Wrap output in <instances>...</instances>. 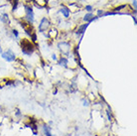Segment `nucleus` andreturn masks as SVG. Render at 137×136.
I'll return each instance as SVG.
<instances>
[{"mask_svg": "<svg viewBox=\"0 0 137 136\" xmlns=\"http://www.w3.org/2000/svg\"><path fill=\"white\" fill-rule=\"evenodd\" d=\"M52 59L54 61H58V58H57V55H55V54H53L52 55Z\"/></svg>", "mask_w": 137, "mask_h": 136, "instance_id": "nucleus-21", "label": "nucleus"}, {"mask_svg": "<svg viewBox=\"0 0 137 136\" xmlns=\"http://www.w3.org/2000/svg\"><path fill=\"white\" fill-rule=\"evenodd\" d=\"M15 114H16V116H21V112H20V110L18 109V108H16V112H15Z\"/></svg>", "mask_w": 137, "mask_h": 136, "instance_id": "nucleus-19", "label": "nucleus"}, {"mask_svg": "<svg viewBox=\"0 0 137 136\" xmlns=\"http://www.w3.org/2000/svg\"><path fill=\"white\" fill-rule=\"evenodd\" d=\"M20 46H21L22 53L26 56H31L36 50V46L34 45V43L28 40V39H25V38L24 39H21Z\"/></svg>", "mask_w": 137, "mask_h": 136, "instance_id": "nucleus-1", "label": "nucleus"}, {"mask_svg": "<svg viewBox=\"0 0 137 136\" xmlns=\"http://www.w3.org/2000/svg\"><path fill=\"white\" fill-rule=\"evenodd\" d=\"M98 18V16H94L92 12H88V13H87V14L84 15V17H83V21H84L85 23H92V22H93L94 20H96Z\"/></svg>", "mask_w": 137, "mask_h": 136, "instance_id": "nucleus-7", "label": "nucleus"}, {"mask_svg": "<svg viewBox=\"0 0 137 136\" xmlns=\"http://www.w3.org/2000/svg\"><path fill=\"white\" fill-rule=\"evenodd\" d=\"M44 132H45V135L46 136H53L52 133H51V130H50V127L48 125H44Z\"/></svg>", "mask_w": 137, "mask_h": 136, "instance_id": "nucleus-13", "label": "nucleus"}, {"mask_svg": "<svg viewBox=\"0 0 137 136\" xmlns=\"http://www.w3.org/2000/svg\"><path fill=\"white\" fill-rule=\"evenodd\" d=\"M132 5H133V7H134L133 9H134V10H136L137 9V1L136 0H132Z\"/></svg>", "mask_w": 137, "mask_h": 136, "instance_id": "nucleus-17", "label": "nucleus"}, {"mask_svg": "<svg viewBox=\"0 0 137 136\" xmlns=\"http://www.w3.org/2000/svg\"><path fill=\"white\" fill-rule=\"evenodd\" d=\"M24 12H25V19L27 20L28 23L30 24H33L35 21V14L33 8L30 5H26L24 4Z\"/></svg>", "mask_w": 137, "mask_h": 136, "instance_id": "nucleus-2", "label": "nucleus"}, {"mask_svg": "<svg viewBox=\"0 0 137 136\" xmlns=\"http://www.w3.org/2000/svg\"><path fill=\"white\" fill-rule=\"evenodd\" d=\"M68 59L66 57H63V56L60 58V60H58V64L60 66H62V67H64V68H68Z\"/></svg>", "mask_w": 137, "mask_h": 136, "instance_id": "nucleus-12", "label": "nucleus"}, {"mask_svg": "<svg viewBox=\"0 0 137 136\" xmlns=\"http://www.w3.org/2000/svg\"><path fill=\"white\" fill-rule=\"evenodd\" d=\"M2 52H3V51H2V48H1V46H0V55L2 54Z\"/></svg>", "mask_w": 137, "mask_h": 136, "instance_id": "nucleus-23", "label": "nucleus"}, {"mask_svg": "<svg viewBox=\"0 0 137 136\" xmlns=\"http://www.w3.org/2000/svg\"><path fill=\"white\" fill-rule=\"evenodd\" d=\"M83 105H84V106H88V100H87V99H83Z\"/></svg>", "mask_w": 137, "mask_h": 136, "instance_id": "nucleus-22", "label": "nucleus"}, {"mask_svg": "<svg viewBox=\"0 0 137 136\" xmlns=\"http://www.w3.org/2000/svg\"><path fill=\"white\" fill-rule=\"evenodd\" d=\"M60 12L63 14L65 18H68L70 17V13H71V10H70V8L67 7V6L63 5L61 7V9H60Z\"/></svg>", "mask_w": 137, "mask_h": 136, "instance_id": "nucleus-10", "label": "nucleus"}, {"mask_svg": "<svg viewBox=\"0 0 137 136\" xmlns=\"http://www.w3.org/2000/svg\"><path fill=\"white\" fill-rule=\"evenodd\" d=\"M89 25V23H85V24H83V25H79L78 28V30H77V35H83L84 34V32L87 30V28L88 27Z\"/></svg>", "mask_w": 137, "mask_h": 136, "instance_id": "nucleus-8", "label": "nucleus"}, {"mask_svg": "<svg viewBox=\"0 0 137 136\" xmlns=\"http://www.w3.org/2000/svg\"><path fill=\"white\" fill-rule=\"evenodd\" d=\"M1 57H2L6 62H8V63H12V62L16 61V55L13 53V51L10 50V49L6 50L5 52H2Z\"/></svg>", "mask_w": 137, "mask_h": 136, "instance_id": "nucleus-3", "label": "nucleus"}, {"mask_svg": "<svg viewBox=\"0 0 137 136\" xmlns=\"http://www.w3.org/2000/svg\"><path fill=\"white\" fill-rule=\"evenodd\" d=\"M85 10L88 11V12H92V11L93 10V6H92V5H87V6H85Z\"/></svg>", "mask_w": 137, "mask_h": 136, "instance_id": "nucleus-16", "label": "nucleus"}, {"mask_svg": "<svg viewBox=\"0 0 137 136\" xmlns=\"http://www.w3.org/2000/svg\"><path fill=\"white\" fill-rule=\"evenodd\" d=\"M58 47L60 48V50L62 51V53L64 55H68L70 54V51H71V43L70 42H60L58 44Z\"/></svg>", "mask_w": 137, "mask_h": 136, "instance_id": "nucleus-6", "label": "nucleus"}, {"mask_svg": "<svg viewBox=\"0 0 137 136\" xmlns=\"http://www.w3.org/2000/svg\"><path fill=\"white\" fill-rule=\"evenodd\" d=\"M58 34H59L58 30H57L56 28H53V29H51V30L48 32V34H47V37H48V38H50L51 40H55V38H57Z\"/></svg>", "mask_w": 137, "mask_h": 136, "instance_id": "nucleus-9", "label": "nucleus"}, {"mask_svg": "<svg viewBox=\"0 0 137 136\" xmlns=\"http://www.w3.org/2000/svg\"><path fill=\"white\" fill-rule=\"evenodd\" d=\"M131 17H132L133 21H134V25H136V24H137V21H136V16L132 15V16H131Z\"/></svg>", "mask_w": 137, "mask_h": 136, "instance_id": "nucleus-20", "label": "nucleus"}, {"mask_svg": "<svg viewBox=\"0 0 137 136\" xmlns=\"http://www.w3.org/2000/svg\"><path fill=\"white\" fill-rule=\"evenodd\" d=\"M0 21L3 22L5 25H8V26L10 25V19L7 13H4V14H2V15L0 16Z\"/></svg>", "mask_w": 137, "mask_h": 136, "instance_id": "nucleus-11", "label": "nucleus"}, {"mask_svg": "<svg viewBox=\"0 0 137 136\" xmlns=\"http://www.w3.org/2000/svg\"><path fill=\"white\" fill-rule=\"evenodd\" d=\"M51 26V21L47 17H43L42 20L40 21L39 24V32L40 33H44L45 31H47Z\"/></svg>", "mask_w": 137, "mask_h": 136, "instance_id": "nucleus-4", "label": "nucleus"}, {"mask_svg": "<svg viewBox=\"0 0 137 136\" xmlns=\"http://www.w3.org/2000/svg\"><path fill=\"white\" fill-rule=\"evenodd\" d=\"M20 25H21V27L24 29L25 33L27 34V35L31 36L33 33H34V28H33V26H32V24H30V23H28V22H24V21H20Z\"/></svg>", "mask_w": 137, "mask_h": 136, "instance_id": "nucleus-5", "label": "nucleus"}, {"mask_svg": "<svg viewBox=\"0 0 137 136\" xmlns=\"http://www.w3.org/2000/svg\"><path fill=\"white\" fill-rule=\"evenodd\" d=\"M106 113H107V117H108V120L111 121L112 120V117H111V114L109 113V111H106Z\"/></svg>", "mask_w": 137, "mask_h": 136, "instance_id": "nucleus-18", "label": "nucleus"}, {"mask_svg": "<svg viewBox=\"0 0 137 136\" xmlns=\"http://www.w3.org/2000/svg\"><path fill=\"white\" fill-rule=\"evenodd\" d=\"M30 38H31V42L36 43V42H37V34H36V32H34L32 35L30 36Z\"/></svg>", "mask_w": 137, "mask_h": 136, "instance_id": "nucleus-15", "label": "nucleus"}, {"mask_svg": "<svg viewBox=\"0 0 137 136\" xmlns=\"http://www.w3.org/2000/svg\"><path fill=\"white\" fill-rule=\"evenodd\" d=\"M12 37L13 38H19V32H18V30H16V29H12Z\"/></svg>", "mask_w": 137, "mask_h": 136, "instance_id": "nucleus-14", "label": "nucleus"}]
</instances>
